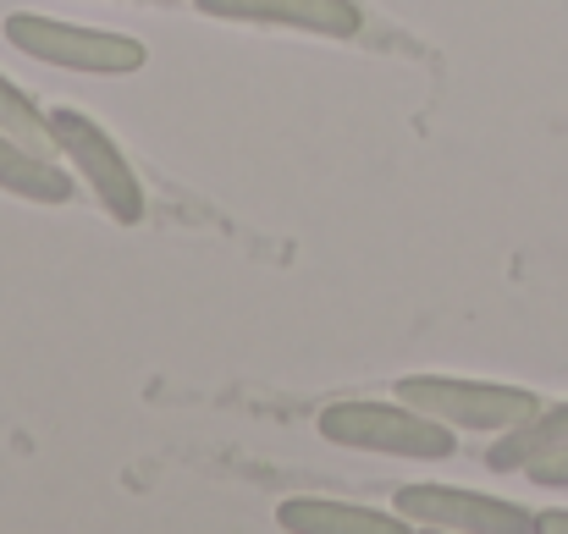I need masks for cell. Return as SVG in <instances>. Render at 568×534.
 Returning <instances> with one entry per match:
<instances>
[{"label":"cell","mask_w":568,"mask_h":534,"mask_svg":"<svg viewBox=\"0 0 568 534\" xmlns=\"http://www.w3.org/2000/svg\"><path fill=\"white\" fill-rule=\"evenodd\" d=\"M397 397L408 408H419L453 430H475V435H503L547 408L530 386L469 380V374H397Z\"/></svg>","instance_id":"obj_3"},{"label":"cell","mask_w":568,"mask_h":534,"mask_svg":"<svg viewBox=\"0 0 568 534\" xmlns=\"http://www.w3.org/2000/svg\"><path fill=\"white\" fill-rule=\"evenodd\" d=\"M50 144L55 155L89 182L94 204L116 220V226H139L150 215V198H144V182L133 172V161L116 150V138L78 105H55L50 111Z\"/></svg>","instance_id":"obj_2"},{"label":"cell","mask_w":568,"mask_h":534,"mask_svg":"<svg viewBox=\"0 0 568 534\" xmlns=\"http://www.w3.org/2000/svg\"><path fill=\"white\" fill-rule=\"evenodd\" d=\"M0 187L11 198H28V204H72L78 172L61 166L55 155H39V150L17 144L11 133H0Z\"/></svg>","instance_id":"obj_8"},{"label":"cell","mask_w":568,"mask_h":534,"mask_svg":"<svg viewBox=\"0 0 568 534\" xmlns=\"http://www.w3.org/2000/svg\"><path fill=\"white\" fill-rule=\"evenodd\" d=\"M525 480L541 485V491H568V446L564 452H552V458H541V463H530Z\"/></svg>","instance_id":"obj_11"},{"label":"cell","mask_w":568,"mask_h":534,"mask_svg":"<svg viewBox=\"0 0 568 534\" xmlns=\"http://www.w3.org/2000/svg\"><path fill=\"white\" fill-rule=\"evenodd\" d=\"M392 507L408 518V524H425V530H458V534H530L536 530V513L530 507H514L503 496H480V491H464V485H403L392 496Z\"/></svg>","instance_id":"obj_5"},{"label":"cell","mask_w":568,"mask_h":534,"mask_svg":"<svg viewBox=\"0 0 568 534\" xmlns=\"http://www.w3.org/2000/svg\"><path fill=\"white\" fill-rule=\"evenodd\" d=\"M215 22H260V28H293L321 39H354L365 28L359 0H193Z\"/></svg>","instance_id":"obj_6"},{"label":"cell","mask_w":568,"mask_h":534,"mask_svg":"<svg viewBox=\"0 0 568 534\" xmlns=\"http://www.w3.org/2000/svg\"><path fill=\"white\" fill-rule=\"evenodd\" d=\"M564 446H568V402H552V408L530 413L525 424L503 430V435L486 446V469H491V474H525L530 463H541V458H552V452H564Z\"/></svg>","instance_id":"obj_9"},{"label":"cell","mask_w":568,"mask_h":534,"mask_svg":"<svg viewBox=\"0 0 568 534\" xmlns=\"http://www.w3.org/2000/svg\"><path fill=\"white\" fill-rule=\"evenodd\" d=\"M315 430L332 446H354V452H386V458H408V463H447L458 452L453 424L397 402H332L315 413Z\"/></svg>","instance_id":"obj_1"},{"label":"cell","mask_w":568,"mask_h":534,"mask_svg":"<svg viewBox=\"0 0 568 534\" xmlns=\"http://www.w3.org/2000/svg\"><path fill=\"white\" fill-rule=\"evenodd\" d=\"M536 530L541 534H568V513H536Z\"/></svg>","instance_id":"obj_12"},{"label":"cell","mask_w":568,"mask_h":534,"mask_svg":"<svg viewBox=\"0 0 568 534\" xmlns=\"http://www.w3.org/2000/svg\"><path fill=\"white\" fill-rule=\"evenodd\" d=\"M0 133H11L17 144H28L39 155H55V144H50V111H39L33 94H22L6 78H0Z\"/></svg>","instance_id":"obj_10"},{"label":"cell","mask_w":568,"mask_h":534,"mask_svg":"<svg viewBox=\"0 0 568 534\" xmlns=\"http://www.w3.org/2000/svg\"><path fill=\"white\" fill-rule=\"evenodd\" d=\"M150 6H172V0H150Z\"/></svg>","instance_id":"obj_13"},{"label":"cell","mask_w":568,"mask_h":534,"mask_svg":"<svg viewBox=\"0 0 568 534\" xmlns=\"http://www.w3.org/2000/svg\"><path fill=\"white\" fill-rule=\"evenodd\" d=\"M6 44H17L22 55L61 66V72H89V78H128L150 61V50L128 33L111 28H83V22H61V17H39V11H11L6 17Z\"/></svg>","instance_id":"obj_4"},{"label":"cell","mask_w":568,"mask_h":534,"mask_svg":"<svg viewBox=\"0 0 568 534\" xmlns=\"http://www.w3.org/2000/svg\"><path fill=\"white\" fill-rule=\"evenodd\" d=\"M276 530L287 534H408L403 513H381L359 502H332V496H287L276 507Z\"/></svg>","instance_id":"obj_7"}]
</instances>
